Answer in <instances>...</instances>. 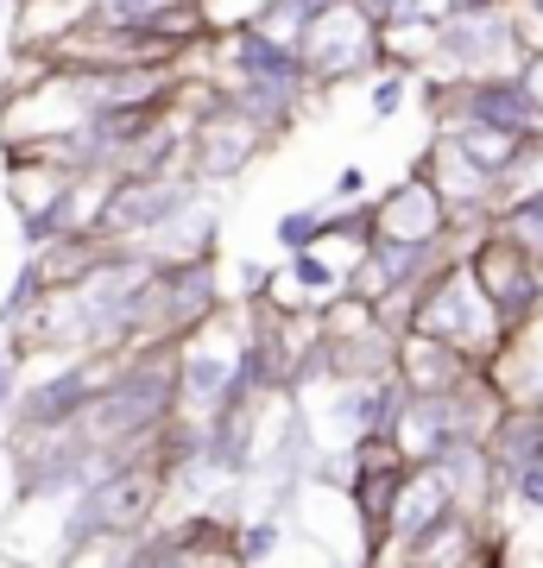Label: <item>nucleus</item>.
<instances>
[{
  "mask_svg": "<svg viewBox=\"0 0 543 568\" xmlns=\"http://www.w3.org/2000/svg\"><path fill=\"white\" fill-rule=\"evenodd\" d=\"M462 7H519V0H462Z\"/></svg>",
  "mask_w": 543,
  "mask_h": 568,
  "instance_id": "obj_26",
  "label": "nucleus"
},
{
  "mask_svg": "<svg viewBox=\"0 0 543 568\" xmlns=\"http://www.w3.org/2000/svg\"><path fill=\"white\" fill-rule=\"evenodd\" d=\"M462 260L474 265V278L486 284V297L500 304V316L512 323V335H524V328L543 316V260L524 241H512L505 227L481 234Z\"/></svg>",
  "mask_w": 543,
  "mask_h": 568,
  "instance_id": "obj_6",
  "label": "nucleus"
},
{
  "mask_svg": "<svg viewBox=\"0 0 543 568\" xmlns=\"http://www.w3.org/2000/svg\"><path fill=\"white\" fill-rule=\"evenodd\" d=\"M373 241H455V215H449L443 190L423 171L380 190L373 196Z\"/></svg>",
  "mask_w": 543,
  "mask_h": 568,
  "instance_id": "obj_10",
  "label": "nucleus"
},
{
  "mask_svg": "<svg viewBox=\"0 0 543 568\" xmlns=\"http://www.w3.org/2000/svg\"><path fill=\"white\" fill-rule=\"evenodd\" d=\"M272 241H279L284 253L322 246V241H329V196H322V203H303V209H284L279 222H272Z\"/></svg>",
  "mask_w": 543,
  "mask_h": 568,
  "instance_id": "obj_14",
  "label": "nucleus"
},
{
  "mask_svg": "<svg viewBox=\"0 0 543 568\" xmlns=\"http://www.w3.org/2000/svg\"><path fill=\"white\" fill-rule=\"evenodd\" d=\"M222 278H215V253L202 260H159V278L145 291V316H140V342H190L209 335L222 316Z\"/></svg>",
  "mask_w": 543,
  "mask_h": 568,
  "instance_id": "obj_3",
  "label": "nucleus"
},
{
  "mask_svg": "<svg viewBox=\"0 0 543 568\" xmlns=\"http://www.w3.org/2000/svg\"><path fill=\"white\" fill-rule=\"evenodd\" d=\"M486 448H493V462H500L505 474L537 467L543 462V405L537 398H512V405L500 410L493 436H486Z\"/></svg>",
  "mask_w": 543,
  "mask_h": 568,
  "instance_id": "obj_12",
  "label": "nucleus"
},
{
  "mask_svg": "<svg viewBox=\"0 0 543 568\" xmlns=\"http://www.w3.org/2000/svg\"><path fill=\"white\" fill-rule=\"evenodd\" d=\"M411 328L443 335V342H455L467 361H481V366H500L505 354H512V342H519L512 323H505L500 304L486 297V284L474 278V265L467 260H449L443 272L423 278V297H418ZM411 328H404V335H411Z\"/></svg>",
  "mask_w": 543,
  "mask_h": 568,
  "instance_id": "obj_1",
  "label": "nucleus"
},
{
  "mask_svg": "<svg viewBox=\"0 0 543 568\" xmlns=\"http://www.w3.org/2000/svg\"><path fill=\"white\" fill-rule=\"evenodd\" d=\"M303 63L316 89L335 82H373L385 70V20L361 0H322V13L303 32Z\"/></svg>",
  "mask_w": 543,
  "mask_h": 568,
  "instance_id": "obj_2",
  "label": "nucleus"
},
{
  "mask_svg": "<svg viewBox=\"0 0 543 568\" xmlns=\"http://www.w3.org/2000/svg\"><path fill=\"white\" fill-rule=\"evenodd\" d=\"M500 227L512 234V241H524L531 253L543 260V190H531V196H512V203H500Z\"/></svg>",
  "mask_w": 543,
  "mask_h": 568,
  "instance_id": "obj_16",
  "label": "nucleus"
},
{
  "mask_svg": "<svg viewBox=\"0 0 543 568\" xmlns=\"http://www.w3.org/2000/svg\"><path fill=\"white\" fill-rule=\"evenodd\" d=\"M524 82H531V95H537V108H543V51L537 58H524Z\"/></svg>",
  "mask_w": 543,
  "mask_h": 568,
  "instance_id": "obj_24",
  "label": "nucleus"
},
{
  "mask_svg": "<svg viewBox=\"0 0 543 568\" xmlns=\"http://www.w3.org/2000/svg\"><path fill=\"white\" fill-rule=\"evenodd\" d=\"M202 203V178L183 164V171H152V178H121L114 196H108V215H101V234L114 246H145L159 227H171L183 209Z\"/></svg>",
  "mask_w": 543,
  "mask_h": 568,
  "instance_id": "obj_4",
  "label": "nucleus"
},
{
  "mask_svg": "<svg viewBox=\"0 0 543 568\" xmlns=\"http://www.w3.org/2000/svg\"><path fill=\"white\" fill-rule=\"evenodd\" d=\"M284 284H298V304L322 310L335 304L348 291V272H335L329 260H316V246H303V253H291V265H284Z\"/></svg>",
  "mask_w": 543,
  "mask_h": 568,
  "instance_id": "obj_13",
  "label": "nucleus"
},
{
  "mask_svg": "<svg viewBox=\"0 0 543 568\" xmlns=\"http://www.w3.org/2000/svg\"><path fill=\"white\" fill-rule=\"evenodd\" d=\"M279 537H284L279 511H272V518H247V525H234V562H272V556H279Z\"/></svg>",
  "mask_w": 543,
  "mask_h": 568,
  "instance_id": "obj_17",
  "label": "nucleus"
},
{
  "mask_svg": "<svg viewBox=\"0 0 543 568\" xmlns=\"http://www.w3.org/2000/svg\"><path fill=\"white\" fill-rule=\"evenodd\" d=\"M272 140H279V133L260 126L247 108H234L228 89H222V102H209L197 121H190V171H197L202 183H228V178H241Z\"/></svg>",
  "mask_w": 543,
  "mask_h": 568,
  "instance_id": "obj_8",
  "label": "nucleus"
},
{
  "mask_svg": "<svg viewBox=\"0 0 543 568\" xmlns=\"http://www.w3.org/2000/svg\"><path fill=\"white\" fill-rule=\"evenodd\" d=\"M436 121H486V126L519 133V140H537L543 108H537V95H531L524 70H493V77H449L443 108L430 114V126Z\"/></svg>",
  "mask_w": 543,
  "mask_h": 568,
  "instance_id": "obj_7",
  "label": "nucleus"
},
{
  "mask_svg": "<svg viewBox=\"0 0 543 568\" xmlns=\"http://www.w3.org/2000/svg\"><path fill=\"white\" fill-rule=\"evenodd\" d=\"M361 196H373V178H366L361 164H342L335 183H329V203H361Z\"/></svg>",
  "mask_w": 543,
  "mask_h": 568,
  "instance_id": "obj_21",
  "label": "nucleus"
},
{
  "mask_svg": "<svg viewBox=\"0 0 543 568\" xmlns=\"http://www.w3.org/2000/svg\"><path fill=\"white\" fill-rule=\"evenodd\" d=\"M20 354H13V342L0 335V410H13V398H20Z\"/></svg>",
  "mask_w": 543,
  "mask_h": 568,
  "instance_id": "obj_23",
  "label": "nucleus"
},
{
  "mask_svg": "<svg viewBox=\"0 0 543 568\" xmlns=\"http://www.w3.org/2000/svg\"><path fill=\"white\" fill-rule=\"evenodd\" d=\"M449 511H462V499H455V487H449V474L436 462H411V480H404V493H399V511H392V525H385L380 562H411V549L443 525Z\"/></svg>",
  "mask_w": 543,
  "mask_h": 568,
  "instance_id": "obj_9",
  "label": "nucleus"
},
{
  "mask_svg": "<svg viewBox=\"0 0 543 568\" xmlns=\"http://www.w3.org/2000/svg\"><path fill=\"white\" fill-rule=\"evenodd\" d=\"M329 241H354V246L373 241V196H361V203H329Z\"/></svg>",
  "mask_w": 543,
  "mask_h": 568,
  "instance_id": "obj_19",
  "label": "nucleus"
},
{
  "mask_svg": "<svg viewBox=\"0 0 543 568\" xmlns=\"http://www.w3.org/2000/svg\"><path fill=\"white\" fill-rule=\"evenodd\" d=\"M505 506L543 511V462L537 467H519V474H505Z\"/></svg>",
  "mask_w": 543,
  "mask_h": 568,
  "instance_id": "obj_20",
  "label": "nucleus"
},
{
  "mask_svg": "<svg viewBox=\"0 0 543 568\" xmlns=\"http://www.w3.org/2000/svg\"><path fill=\"white\" fill-rule=\"evenodd\" d=\"M519 44H524V58L543 51V0H519Z\"/></svg>",
  "mask_w": 543,
  "mask_h": 568,
  "instance_id": "obj_22",
  "label": "nucleus"
},
{
  "mask_svg": "<svg viewBox=\"0 0 543 568\" xmlns=\"http://www.w3.org/2000/svg\"><path fill=\"white\" fill-rule=\"evenodd\" d=\"M411 82H418V70H399V63H385L380 77H373V89H366V102H373V121H392V114H404V102H411Z\"/></svg>",
  "mask_w": 543,
  "mask_h": 568,
  "instance_id": "obj_18",
  "label": "nucleus"
},
{
  "mask_svg": "<svg viewBox=\"0 0 543 568\" xmlns=\"http://www.w3.org/2000/svg\"><path fill=\"white\" fill-rule=\"evenodd\" d=\"M474 373H481V361H467L462 347L443 342V335H423V328L399 335V379L411 392H449L462 379H474Z\"/></svg>",
  "mask_w": 543,
  "mask_h": 568,
  "instance_id": "obj_11",
  "label": "nucleus"
},
{
  "mask_svg": "<svg viewBox=\"0 0 543 568\" xmlns=\"http://www.w3.org/2000/svg\"><path fill=\"white\" fill-rule=\"evenodd\" d=\"M316 13H322V0H260L253 26L272 32V39H284V44H303V32H310Z\"/></svg>",
  "mask_w": 543,
  "mask_h": 568,
  "instance_id": "obj_15",
  "label": "nucleus"
},
{
  "mask_svg": "<svg viewBox=\"0 0 543 568\" xmlns=\"http://www.w3.org/2000/svg\"><path fill=\"white\" fill-rule=\"evenodd\" d=\"M436 70H443V77H493V70H524L519 7H455V13L443 20Z\"/></svg>",
  "mask_w": 543,
  "mask_h": 568,
  "instance_id": "obj_5",
  "label": "nucleus"
},
{
  "mask_svg": "<svg viewBox=\"0 0 543 568\" xmlns=\"http://www.w3.org/2000/svg\"><path fill=\"white\" fill-rule=\"evenodd\" d=\"M361 7H366V13H380V20H392V13H399L404 0H361Z\"/></svg>",
  "mask_w": 543,
  "mask_h": 568,
  "instance_id": "obj_25",
  "label": "nucleus"
}]
</instances>
